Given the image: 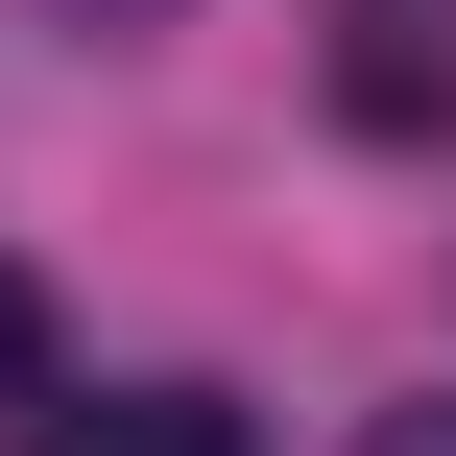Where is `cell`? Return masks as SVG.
Wrapping results in <instances>:
<instances>
[{"instance_id": "cell-1", "label": "cell", "mask_w": 456, "mask_h": 456, "mask_svg": "<svg viewBox=\"0 0 456 456\" xmlns=\"http://www.w3.org/2000/svg\"><path fill=\"white\" fill-rule=\"evenodd\" d=\"M337 120L361 144H456V0H337Z\"/></svg>"}, {"instance_id": "cell-2", "label": "cell", "mask_w": 456, "mask_h": 456, "mask_svg": "<svg viewBox=\"0 0 456 456\" xmlns=\"http://www.w3.org/2000/svg\"><path fill=\"white\" fill-rule=\"evenodd\" d=\"M24 456H240V409L216 385H120V409H48Z\"/></svg>"}, {"instance_id": "cell-3", "label": "cell", "mask_w": 456, "mask_h": 456, "mask_svg": "<svg viewBox=\"0 0 456 456\" xmlns=\"http://www.w3.org/2000/svg\"><path fill=\"white\" fill-rule=\"evenodd\" d=\"M0 433H48V289L0 265Z\"/></svg>"}, {"instance_id": "cell-4", "label": "cell", "mask_w": 456, "mask_h": 456, "mask_svg": "<svg viewBox=\"0 0 456 456\" xmlns=\"http://www.w3.org/2000/svg\"><path fill=\"white\" fill-rule=\"evenodd\" d=\"M361 456H456V409H385V433H361Z\"/></svg>"}, {"instance_id": "cell-5", "label": "cell", "mask_w": 456, "mask_h": 456, "mask_svg": "<svg viewBox=\"0 0 456 456\" xmlns=\"http://www.w3.org/2000/svg\"><path fill=\"white\" fill-rule=\"evenodd\" d=\"M48 24H96V48H120V24H168V0H48Z\"/></svg>"}]
</instances>
